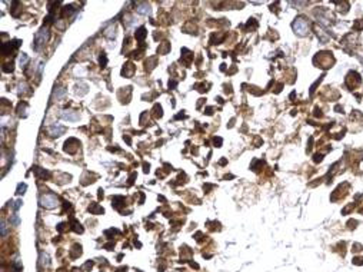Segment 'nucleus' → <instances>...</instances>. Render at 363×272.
Returning <instances> with one entry per match:
<instances>
[{
  "mask_svg": "<svg viewBox=\"0 0 363 272\" xmlns=\"http://www.w3.org/2000/svg\"><path fill=\"white\" fill-rule=\"evenodd\" d=\"M145 36H146V29L145 27H140L137 30V33H136V39H137V40H143Z\"/></svg>",
  "mask_w": 363,
  "mask_h": 272,
  "instance_id": "0eeeda50",
  "label": "nucleus"
},
{
  "mask_svg": "<svg viewBox=\"0 0 363 272\" xmlns=\"http://www.w3.org/2000/svg\"><path fill=\"white\" fill-rule=\"evenodd\" d=\"M26 184L23 185H19V188H17V195H23L24 194V190H26Z\"/></svg>",
  "mask_w": 363,
  "mask_h": 272,
  "instance_id": "6e6552de",
  "label": "nucleus"
},
{
  "mask_svg": "<svg viewBox=\"0 0 363 272\" xmlns=\"http://www.w3.org/2000/svg\"><path fill=\"white\" fill-rule=\"evenodd\" d=\"M26 62H27V56H26V54H23V56H22V59H20V63H22V65H24Z\"/></svg>",
  "mask_w": 363,
  "mask_h": 272,
  "instance_id": "f8f14e48",
  "label": "nucleus"
},
{
  "mask_svg": "<svg viewBox=\"0 0 363 272\" xmlns=\"http://www.w3.org/2000/svg\"><path fill=\"white\" fill-rule=\"evenodd\" d=\"M293 30L299 34V36H306V34L309 33V23H307L305 19L299 17V19H296V20L293 22Z\"/></svg>",
  "mask_w": 363,
  "mask_h": 272,
  "instance_id": "f257e3e1",
  "label": "nucleus"
},
{
  "mask_svg": "<svg viewBox=\"0 0 363 272\" xmlns=\"http://www.w3.org/2000/svg\"><path fill=\"white\" fill-rule=\"evenodd\" d=\"M62 118L67 120H77L79 119V115L76 112H63L62 113Z\"/></svg>",
  "mask_w": 363,
  "mask_h": 272,
  "instance_id": "39448f33",
  "label": "nucleus"
},
{
  "mask_svg": "<svg viewBox=\"0 0 363 272\" xmlns=\"http://www.w3.org/2000/svg\"><path fill=\"white\" fill-rule=\"evenodd\" d=\"M100 65L102 66L106 65V56H104V54H103V56H100Z\"/></svg>",
  "mask_w": 363,
  "mask_h": 272,
  "instance_id": "9b49d317",
  "label": "nucleus"
},
{
  "mask_svg": "<svg viewBox=\"0 0 363 272\" xmlns=\"http://www.w3.org/2000/svg\"><path fill=\"white\" fill-rule=\"evenodd\" d=\"M0 228H2V236H4L6 235V224H4V221H2V226Z\"/></svg>",
  "mask_w": 363,
  "mask_h": 272,
  "instance_id": "9d476101",
  "label": "nucleus"
},
{
  "mask_svg": "<svg viewBox=\"0 0 363 272\" xmlns=\"http://www.w3.org/2000/svg\"><path fill=\"white\" fill-rule=\"evenodd\" d=\"M40 205H42V206H44V208H47V209H52V208H54L57 205V198L54 196V195H52V194L42 195Z\"/></svg>",
  "mask_w": 363,
  "mask_h": 272,
  "instance_id": "7ed1b4c3",
  "label": "nucleus"
},
{
  "mask_svg": "<svg viewBox=\"0 0 363 272\" xmlns=\"http://www.w3.org/2000/svg\"><path fill=\"white\" fill-rule=\"evenodd\" d=\"M64 130H66V128H63V126H53L50 129V133L53 136H60L62 133H64Z\"/></svg>",
  "mask_w": 363,
  "mask_h": 272,
  "instance_id": "423d86ee",
  "label": "nucleus"
},
{
  "mask_svg": "<svg viewBox=\"0 0 363 272\" xmlns=\"http://www.w3.org/2000/svg\"><path fill=\"white\" fill-rule=\"evenodd\" d=\"M137 12L140 14H149L150 13V6L147 3H137Z\"/></svg>",
  "mask_w": 363,
  "mask_h": 272,
  "instance_id": "20e7f679",
  "label": "nucleus"
},
{
  "mask_svg": "<svg viewBox=\"0 0 363 272\" xmlns=\"http://www.w3.org/2000/svg\"><path fill=\"white\" fill-rule=\"evenodd\" d=\"M64 93H66V90H64V89H59V90H56V92H54V96H56V98H60V96H63Z\"/></svg>",
  "mask_w": 363,
  "mask_h": 272,
  "instance_id": "1a4fd4ad",
  "label": "nucleus"
},
{
  "mask_svg": "<svg viewBox=\"0 0 363 272\" xmlns=\"http://www.w3.org/2000/svg\"><path fill=\"white\" fill-rule=\"evenodd\" d=\"M47 39H49V30H47L46 27H43V29H40V30L37 32V34H36V40H34V46H33V48L37 50V49L40 48L42 44L46 43Z\"/></svg>",
  "mask_w": 363,
  "mask_h": 272,
  "instance_id": "f03ea898",
  "label": "nucleus"
}]
</instances>
